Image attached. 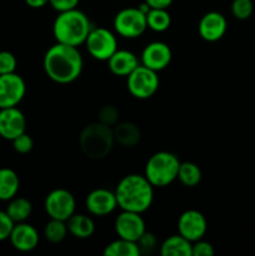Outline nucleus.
<instances>
[{"label":"nucleus","instance_id":"nucleus-1","mask_svg":"<svg viewBox=\"0 0 255 256\" xmlns=\"http://www.w3.org/2000/svg\"><path fill=\"white\" fill-rule=\"evenodd\" d=\"M82 56L79 49L72 45L56 42L46 50L42 68L49 79L58 84H70L82 75Z\"/></svg>","mask_w":255,"mask_h":256},{"label":"nucleus","instance_id":"nucleus-2","mask_svg":"<svg viewBox=\"0 0 255 256\" xmlns=\"http://www.w3.org/2000/svg\"><path fill=\"white\" fill-rule=\"evenodd\" d=\"M114 192L120 209L139 214L149 210L154 200V186L145 175L140 174H129L122 178Z\"/></svg>","mask_w":255,"mask_h":256},{"label":"nucleus","instance_id":"nucleus-3","mask_svg":"<svg viewBox=\"0 0 255 256\" xmlns=\"http://www.w3.org/2000/svg\"><path fill=\"white\" fill-rule=\"evenodd\" d=\"M92 29V25L88 15L78 8L59 12L52 24V34L56 42L76 48L85 44Z\"/></svg>","mask_w":255,"mask_h":256},{"label":"nucleus","instance_id":"nucleus-4","mask_svg":"<svg viewBox=\"0 0 255 256\" xmlns=\"http://www.w3.org/2000/svg\"><path fill=\"white\" fill-rule=\"evenodd\" d=\"M114 142L112 128L100 122L86 125L80 132V148L90 159H104L112 150Z\"/></svg>","mask_w":255,"mask_h":256},{"label":"nucleus","instance_id":"nucleus-5","mask_svg":"<svg viewBox=\"0 0 255 256\" xmlns=\"http://www.w3.org/2000/svg\"><path fill=\"white\" fill-rule=\"evenodd\" d=\"M180 160L170 152H158L149 158L144 175L154 188H164L178 179Z\"/></svg>","mask_w":255,"mask_h":256},{"label":"nucleus","instance_id":"nucleus-6","mask_svg":"<svg viewBox=\"0 0 255 256\" xmlns=\"http://www.w3.org/2000/svg\"><path fill=\"white\" fill-rule=\"evenodd\" d=\"M114 29L120 36L136 39L148 29L146 14L139 8H125L116 12L114 18Z\"/></svg>","mask_w":255,"mask_h":256},{"label":"nucleus","instance_id":"nucleus-7","mask_svg":"<svg viewBox=\"0 0 255 256\" xmlns=\"http://www.w3.org/2000/svg\"><path fill=\"white\" fill-rule=\"evenodd\" d=\"M126 78L128 90L136 99H149L159 89L160 82L158 72L144 65L135 68Z\"/></svg>","mask_w":255,"mask_h":256},{"label":"nucleus","instance_id":"nucleus-8","mask_svg":"<svg viewBox=\"0 0 255 256\" xmlns=\"http://www.w3.org/2000/svg\"><path fill=\"white\" fill-rule=\"evenodd\" d=\"M86 50L90 56L99 62H108L118 50V40L112 32L106 28H92L85 40Z\"/></svg>","mask_w":255,"mask_h":256},{"label":"nucleus","instance_id":"nucleus-9","mask_svg":"<svg viewBox=\"0 0 255 256\" xmlns=\"http://www.w3.org/2000/svg\"><path fill=\"white\" fill-rule=\"evenodd\" d=\"M44 208L50 219H58L66 222L75 212L76 202L75 198L69 190L55 189L45 198Z\"/></svg>","mask_w":255,"mask_h":256},{"label":"nucleus","instance_id":"nucleus-10","mask_svg":"<svg viewBox=\"0 0 255 256\" xmlns=\"http://www.w3.org/2000/svg\"><path fill=\"white\" fill-rule=\"evenodd\" d=\"M26 84L16 72L0 75V109L18 106L25 96Z\"/></svg>","mask_w":255,"mask_h":256},{"label":"nucleus","instance_id":"nucleus-11","mask_svg":"<svg viewBox=\"0 0 255 256\" xmlns=\"http://www.w3.org/2000/svg\"><path fill=\"white\" fill-rule=\"evenodd\" d=\"M115 232L118 238L136 242L146 232V226L142 214L122 210V212L115 219Z\"/></svg>","mask_w":255,"mask_h":256},{"label":"nucleus","instance_id":"nucleus-12","mask_svg":"<svg viewBox=\"0 0 255 256\" xmlns=\"http://www.w3.org/2000/svg\"><path fill=\"white\" fill-rule=\"evenodd\" d=\"M208 222L198 210H186L178 220V232L190 242L202 239L206 234Z\"/></svg>","mask_w":255,"mask_h":256},{"label":"nucleus","instance_id":"nucleus-13","mask_svg":"<svg viewBox=\"0 0 255 256\" xmlns=\"http://www.w3.org/2000/svg\"><path fill=\"white\" fill-rule=\"evenodd\" d=\"M26 130V118L16 106L0 109V136L14 140Z\"/></svg>","mask_w":255,"mask_h":256},{"label":"nucleus","instance_id":"nucleus-14","mask_svg":"<svg viewBox=\"0 0 255 256\" xmlns=\"http://www.w3.org/2000/svg\"><path fill=\"white\" fill-rule=\"evenodd\" d=\"M172 52L168 44L162 42H152L145 45L142 52V65L159 72L169 66Z\"/></svg>","mask_w":255,"mask_h":256},{"label":"nucleus","instance_id":"nucleus-15","mask_svg":"<svg viewBox=\"0 0 255 256\" xmlns=\"http://www.w3.org/2000/svg\"><path fill=\"white\" fill-rule=\"evenodd\" d=\"M85 206L88 212L95 216H105L112 214L118 208L115 192L102 188L92 190L85 199Z\"/></svg>","mask_w":255,"mask_h":256},{"label":"nucleus","instance_id":"nucleus-16","mask_svg":"<svg viewBox=\"0 0 255 256\" xmlns=\"http://www.w3.org/2000/svg\"><path fill=\"white\" fill-rule=\"evenodd\" d=\"M199 35L205 42H215L222 39L228 30L226 18L219 12H209L199 22Z\"/></svg>","mask_w":255,"mask_h":256},{"label":"nucleus","instance_id":"nucleus-17","mask_svg":"<svg viewBox=\"0 0 255 256\" xmlns=\"http://www.w3.org/2000/svg\"><path fill=\"white\" fill-rule=\"evenodd\" d=\"M10 242L18 252H29L36 249L40 236L38 230L28 222H16L9 236Z\"/></svg>","mask_w":255,"mask_h":256},{"label":"nucleus","instance_id":"nucleus-18","mask_svg":"<svg viewBox=\"0 0 255 256\" xmlns=\"http://www.w3.org/2000/svg\"><path fill=\"white\" fill-rule=\"evenodd\" d=\"M139 65L138 56L129 50L118 49L108 60L109 70L116 76H128Z\"/></svg>","mask_w":255,"mask_h":256},{"label":"nucleus","instance_id":"nucleus-19","mask_svg":"<svg viewBox=\"0 0 255 256\" xmlns=\"http://www.w3.org/2000/svg\"><path fill=\"white\" fill-rule=\"evenodd\" d=\"M112 132H114L115 142L125 148L135 146L142 140V132L134 122H118L112 126Z\"/></svg>","mask_w":255,"mask_h":256},{"label":"nucleus","instance_id":"nucleus-20","mask_svg":"<svg viewBox=\"0 0 255 256\" xmlns=\"http://www.w3.org/2000/svg\"><path fill=\"white\" fill-rule=\"evenodd\" d=\"M68 232L76 239H89L95 232L94 220L85 214H74L66 220Z\"/></svg>","mask_w":255,"mask_h":256},{"label":"nucleus","instance_id":"nucleus-21","mask_svg":"<svg viewBox=\"0 0 255 256\" xmlns=\"http://www.w3.org/2000/svg\"><path fill=\"white\" fill-rule=\"evenodd\" d=\"M192 242L180 234L172 235L160 245V254L162 256H192Z\"/></svg>","mask_w":255,"mask_h":256},{"label":"nucleus","instance_id":"nucleus-22","mask_svg":"<svg viewBox=\"0 0 255 256\" xmlns=\"http://www.w3.org/2000/svg\"><path fill=\"white\" fill-rule=\"evenodd\" d=\"M20 188V180L16 172L10 168L0 169V200L9 202L16 196Z\"/></svg>","mask_w":255,"mask_h":256},{"label":"nucleus","instance_id":"nucleus-23","mask_svg":"<svg viewBox=\"0 0 255 256\" xmlns=\"http://www.w3.org/2000/svg\"><path fill=\"white\" fill-rule=\"evenodd\" d=\"M5 212H8V215L12 218V220L15 224L16 222H24L32 215V202L28 199H25V198L15 196L12 200H9V205H8Z\"/></svg>","mask_w":255,"mask_h":256},{"label":"nucleus","instance_id":"nucleus-24","mask_svg":"<svg viewBox=\"0 0 255 256\" xmlns=\"http://www.w3.org/2000/svg\"><path fill=\"white\" fill-rule=\"evenodd\" d=\"M102 254L105 256H139L140 249L135 242L119 238L108 244Z\"/></svg>","mask_w":255,"mask_h":256},{"label":"nucleus","instance_id":"nucleus-25","mask_svg":"<svg viewBox=\"0 0 255 256\" xmlns=\"http://www.w3.org/2000/svg\"><path fill=\"white\" fill-rule=\"evenodd\" d=\"M178 179L185 186L194 188L202 182V170L196 164L192 162H180Z\"/></svg>","mask_w":255,"mask_h":256},{"label":"nucleus","instance_id":"nucleus-26","mask_svg":"<svg viewBox=\"0 0 255 256\" xmlns=\"http://www.w3.org/2000/svg\"><path fill=\"white\" fill-rule=\"evenodd\" d=\"M148 28L155 32H166L172 25V16L168 9H150L146 14Z\"/></svg>","mask_w":255,"mask_h":256},{"label":"nucleus","instance_id":"nucleus-27","mask_svg":"<svg viewBox=\"0 0 255 256\" xmlns=\"http://www.w3.org/2000/svg\"><path fill=\"white\" fill-rule=\"evenodd\" d=\"M66 222L58 219H50L44 228V236L52 244H59L68 236Z\"/></svg>","mask_w":255,"mask_h":256},{"label":"nucleus","instance_id":"nucleus-28","mask_svg":"<svg viewBox=\"0 0 255 256\" xmlns=\"http://www.w3.org/2000/svg\"><path fill=\"white\" fill-rule=\"evenodd\" d=\"M254 12L252 0H232V12L238 20H246L252 16Z\"/></svg>","mask_w":255,"mask_h":256},{"label":"nucleus","instance_id":"nucleus-29","mask_svg":"<svg viewBox=\"0 0 255 256\" xmlns=\"http://www.w3.org/2000/svg\"><path fill=\"white\" fill-rule=\"evenodd\" d=\"M98 119H99L98 122L112 128L115 124H118V120H119V110L114 105H105L98 112Z\"/></svg>","mask_w":255,"mask_h":256},{"label":"nucleus","instance_id":"nucleus-30","mask_svg":"<svg viewBox=\"0 0 255 256\" xmlns=\"http://www.w3.org/2000/svg\"><path fill=\"white\" fill-rule=\"evenodd\" d=\"M12 142L14 150L16 152H19V154H28L34 148V140L32 139V136L29 134H26V132L15 138L14 140H12Z\"/></svg>","mask_w":255,"mask_h":256},{"label":"nucleus","instance_id":"nucleus-31","mask_svg":"<svg viewBox=\"0 0 255 256\" xmlns=\"http://www.w3.org/2000/svg\"><path fill=\"white\" fill-rule=\"evenodd\" d=\"M16 58L12 52H0V75L10 74V72H15L16 70Z\"/></svg>","mask_w":255,"mask_h":256},{"label":"nucleus","instance_id":"nucleus-32","mask_svg":"<svg viewBox=\"0 0 255 256\" xmlns=\"http://www.w3.org/2000/svg\"><path fill=\"white\" fill-rule=\"evenodd\" d=\"M14 225L15 222L8 215V212L0 210V242H4V240L9 239Z\"/></svg>","mask_w":255,"mask_h":256},{"label":"nucleus","instance_id":"nucleus-33","mask_svg":"<svg viewBox=\"0 0 255 256\" xmlns=\"http://www.w3.org/2000/svg\"><path fill=\"white\" fill-rule=\"evenodd\" d=\"M215 250L210 242L200 239L194 242L192 245V256H212L214 255Z\"/></svg>","mask_w":255,"mask_h":256},{"label":"nucleus","instance_id":"nucleus-34","mask_svg":"<svg viewBox=\"0 0 255 256\" xmlns=\"http://www.w3.org/2000/svg\"><path fill=\"white\" fill-rule=\"evenodd\" d=\"M136 244L140 249V254L142 252H150L156 246V238H155V235L152 232H145L142 235V238L138 240Z\"/></svg>","mask_w":255,"mask_h":256},{"label":"nucleus","instance_id":"nucleus-35","mask_svg":"<svg viewBox=\"0 0 255 256\" xmlns=\"http://www.w3.org/2000/svg\"><path fill=\"white\" fill-rule=\"evenodd\" d=\"M79 2L80 0H49V4L54 10L62 12H68V10L76 9Z\"/></svg>","mask_w":255,"mask_h":256},{"label":"nucleus","instance_id":"nucleus-36","mask_svg":"<svg viewBox=\"0 0 255 256\" xmlns=\"http://www.w3.org/2000/svg\"><path fill=\"white\" fill-rule=\"evenodd\" d=\"M152 9H168L174 0H144Z\"/></svg>","mask_w":255,"mask_h":256},{"label":"nucleus","instance_id":"nucleus-37","mask_svg":"<svg viewBox=\"0 0 255 256\" xmlns=\"http://www.w3.org/2000/svg\"><path fill=\"white\" fill-rule=\"evenodd\" d=\"M28 6L32 8V9H40L44 8L45 5L49 4V0H25Z\"/></svg>","mask_w":255,"mask_h":256}]
</instances>
